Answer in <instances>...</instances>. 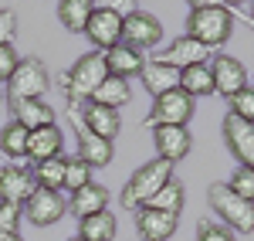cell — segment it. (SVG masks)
Masks as SVG:
<instances>
[{
	"label": "cell",
	"mask_w": 254,
	"mask_h": 241,
	"mask_svg": "<svg viewBox=\"0 0 254 241\" xmlns=\"http://www.w3.org/2000/svg\"><path fill=\"white\" fill-rule=\"evenodd\" d=\"M105 79H109L105 55H102V51H85V55L58 79V88H61V95H64V102L81 105V102H88L92 95H95L98 85H102Z\"/></svg>",
	"instance_id": "obj_1"
},
{
	"label": "cell",
	"mask_w": 254,
	"mask_h": 241,
	"mask_svg": "<svg viewBox=\"0 0 254 241\" xmlns=\"http://www.w3.org/2000/svg\"><path fill=\"white\" fill-rule=\"evenodd\" d=\"M207 204L217 214V221L227 224L234 235H254V204L234 194L227 183H210L207 187Z\"/></svg>",
	"instance_id": "obj_2"
},
{
	"label": "cell",
	"mask_w": 254,
	"mask_h": 241,
	"mask_svg": "<svg viewBox=\"0 0 254 241\" xmlns=\"http://www.w3.org/2000/svg\"><path fill=\"white\" fill-rule=\"evenodd\" d=\"M173 166H176V163L163 160V157H156V160H149V163H142L136 173L126 180L122 194H119L122 207H126V211H136V207H142V204L149 201V197L156 194L163 183L173 180Z\"/></svg>",
	"instance_id": "obj_3"
},
{
	"label": "cell",
	"mask_w": 254,
	"mask_h": 241,
	"mask_svg": "<svg viewBox=\"0 0 254 241\" xmlns=\"http://www.w3.org/2000/svg\"><path fill=\"white\" fill-rule=\"evenodd\" d=\"M187 34L196 38L200 44H207L210 51H217L220 44H227L234 34V14L217 3V7H203V10H190L187 17Z\"/></svg>",
	"instance_id": "obj_4"
},
{
	"label": "cell",
	"mask_w": 254,
	"mask_h": 241,
	"mask_svg": "<svg viewBox=\"0 0 254 241\" xmlns=\"http://www.w3.org/2000/svg\"><path fill=\"white\" fill-rule=\"evenodd\" d=\"M48 88H51V72H48V65H44L41 58L31 55V58H20L17 72L10 75V81H7L3 99H7V105L27 102V99H44Z\"/></svg>",
	"instance_id": "obj_5"
},
{
	"label": "cell",
	"mask_w": 254,
	"mask_h": 241,
	"mask_svg": "<svg viewBox=\"0 0 254 241\" xmlns=\"http://www.w3.org/2000/svg\"><path fill=\"white\" fill-rule=\"evenodd\" d=\"M196 112V99H190L183 88H173V92H163L153 99L149 105V116L142 119L146 129H153V126H190Z\"/></svg>",
	"instance_id": "obj_6"
},
{
	"label": "cell",
	"mask_w": 254,
	"mask_h": 241,
	"mask_svg": "<svg viewBox=\"0 0 254 241\" xmlns=\"http://www.w3.org/2000/svg\"><path fill=\"white\" fill-rule=\"evenodd\" d=\"M210 58H214V51H210L207 44H200V41L190 38V34H180V38H173L166 48L153 51L149 61H159V65H170L176 72H183V68H193V65H210Z\"/></svg>",
	"instance_id": "obj_7"
},
{
	"label": "cell",
	"mask_w": 254,
	"mask_h": 241,
	"mask_svg": "<svg viewBox=\"0 0 254 241\" xmlns=\"http://www.w3.org/2000/svg\"><path fill=\"white\" fill-rule=\"evenodd\" d=\"M163 41V20L149 10H136L122 20V44L136 48V51H156Z\"/></svg>",
	"instance_id": "obj_8"
},
{
	"label": "cell",
	"mask_w": 254,
	"mask_h": 241,
	"mask_svg": "<svg viewBox=\"0 0 254 241\" xmlns=\"http://www.w3.org/2000/svg\"><path fill=\"white\" fill-rule=\"evenodd\" d=\"M210 75H214V88L224 99H234L237 92H244V88L251 85V75H248L244 61H237L234 55H224V51H214V58H210Z\"/></svg>",
	"instance_id": "obj_9"
},
{
	"label": "cell",
	"mask_w": 254,
	"mask_h": 241,
	"mask_svg": "<svg viewBox=\"0 0 254 241\" xmlns=\"http://www.w3.org/2000/svg\"><path fill=\"white\" fill-rule=\"evenodd\" d=\"M220 133H224L227 153L237 160V166H254V122L227 112L220 122Z\"/></svg>",
	"instance_id": "obj_10"
},
{
	"label": "cell",
	"mask_w": 254,
	"mask_h": 241,
	"mask_svg": "<svg viewBox=\"0 0 254 241\" xmlns=\"http://www.w3.org/2000/svg\"><path fill=\"white\" fill-rule=\"evenodd\" d=\"M68 214V197H61V190H44L38 187L27 204H24V218L34 224V228H51Z\"/></svg>",
	"instance_id": "obj_11"
},
{
	"label": "cell",
	"mask_w": 254,
	"mask_h": 241,
	"mask_svg": "<svg viewBox=\"0 0 254 241\" xmlns=\"http://www.w3.org/2000/svg\"><path fill=\"white\" fill-rule=\"evenodd\" d=\"M68 116H71L75 140H78V153H75V157H81V160L88 163L92 170H95V166H109V163L116 160V146H112V140H102V136H95V133H88V129L78 122L75 105H71V102H68Z\"/></svg>",
	"instance_id": "obj_12"
},
{
	"label": "cell",
	"mask_w": 254,
	"mask_h": 241,
	"mask_svg": "<svg viewBox=\"0 0 254 241\" xmlns=\"http://www.w3.org/2000/svg\"><path fill=\"white\" fill-rule=\"evenodd\" d=\"M71 105H75V102H71ZM75 116H78V122L88 133H95L102 140L116 143V136L122 133V116H119V109L98 105V102H81V105H75Z\"/></svg>",
	"instance_id": "obj_13"
},
{
	"label": "cell",
	"mask_w": 254,
	"mask_h": 241,
	"mask_svg": "<svg viewBox=\"0 0 254 241\" xmlns=\"http://www.w3.org/2000/svg\"><path fill=\"white\" fill-rule=\"evenodd\" d=\"M34 190H38V180H34V170L31 166H20V163L0 166V201L24 207Z\"/></svg>",
	"instance_id": "obj_14"
},
{
	"label": "cell",
	"mask_w": 254,
	"mask_h": 241,
	"mask_svg": "<svg viewBox=\"0 0 254 241\" xmlns=\"http://www.w3.org/2000/svg\"><path fill=\"white\" fill-rule=\"evenodd\" d=\"M153 146H156V157L180 163L193 150V133L187 126H153Z\"/></svg>",
	"instance_id": "obj_15"
},
{
	"label": "cell",
	"mask_w": 254,
	"mask_h": 241,
	"mask_svg": "<svg viewBox=\"0 0 254 241\" xmlns=\"http://www.w3.org/2000/svg\"><path fill=\"white\" fill-rule=\"evenodd\" d=\"M122 20L126 17H119L105 7H95V14L85 24V38L95 44V51H109V48L122 44Z\"/></svg>",
	"instance_id": "obj_16"
},
{
	"label": "cell",
	"mask_w": 254,
	"mask_h": 241,
	"mask_svg": "<svg viewBox=\"0 0 254 241\" xmlns=\"http://www.w3.org/2000/svg\"><path fill=\"white\" fill-rule=\"evenodd\" d=\"M136 231L142 241H170L180 228V214L156 211V207H136Z\"/></svg>",
	"instance_id": "obj_17"
},
{
	"label": "cell",
	"mask_w": 254,
	"mask_h": 241,
	"mask_svg": "<svg viewBox=\"0 0 254 241\" xmlns=\"http://www.w3.org/2000/svg\"><path fill=\"white\" fill-rule=\"evenodd\" d=\"M61 150H64V133L58 129V122L41 126V129H31V136H27V160L31 163L61 157Z\"/></svg>",
	"instance_id": "obj_18"
},
{
	"label": "cell",
	"mask_w": 254,
	"mask_h": 241,
	"mask_svg": "<svg viewBox=\"0 0 254 241\" xmlns=\"http://www.w3.org/2000/svg\"><path fill=\"white\" fill-rule=\"evenodd\" d=\"M102 55H105V65H109V75H116V79L129 81L132 75H142V68H146V55L129 48V44H116Z\"/></svg>",
	"instance_id": "obj_19"
},
{
	"label": "cell",
	"mask_w": 254,
	"mask_h": 241,
	"mask_svg": "<svg viewBox=\"0 0 254 241\" xmlns=\"http://www.w3.org/2000/svg\"><path fill=\"white\" fill-rule=\"evenodd\" d=\"M68 211L75 214V218H92V214H98V211H109V190L102 187V183H88V187H81V190H75L71 197H68Z\"/></svg>",
	"instance_id": "obj_20"
},
{
	"label": "cell",
	"mask_w": 254,
	"mask_h": 241,
	"mask_svg": "<svg viewBox=\"0 0 254 241\" xmlns=\"http://www.w3.org/2000/svg\"><path fill=\"white\" fill-rule=\"evenodd\" d=\"M10 119L20 122V126L31 133V129H41V126H51V122H55V109H51L44 99L14 102V105H10Z\"/></svg>",
	"instance_id": "obj_21"
},
{
	"label": "cell",
	"mask_w": 254,
	"mask_h": 241,
	"mask_svg": "<svg viewBox=\"0 0 254 241\" xmlns=\"http://www.w3.org/2000/svg\"><path fill=\"white\" fill-rule=\"evenodd\" d=\"M142 88L156 99V95H163V92H173V88H180V72L176 68H170V65H159V61H146V68H142Z\"/></svg>",
	"instance_id": "obj_22"
},
{
	"label": "cell",
	"mask_w": 254,
	"mask_h": 241,
	"mask_svg": "<svg viewBox=\"0 0 254 241\" xmlns=\"http://www.w3.org/2000/svg\"><path fill=\"white\" fill-rule=\"evenodd\" d=\"M95 0H58V20L64 24V31L85 34V24L95 14Z\"/></svg>",
	"instance_id": "obj_23"
},
{
	"label": "cell",
	"mask_w": 254,
	"mask_h": 241,
	"mask_svg": "<svg viewBox=\"0 0 254 241\" xmlns=\"http://www.w3.org/2000/svg\"><path fill=\"white\" fill-rule=\"evenodd\" d=\"M116 231H119V221L112 211H98L92 218L78 221V238H85V241H112Z\"/></svg>",
	"instance_id": "obj_24"
},
{
	"label": "cell",
	"mask_w": 254,
	"mask_h": 241,
	"mask_svg": "<svg viewBox=\"0 0 254 241\" xmlns=\"http://www.w3.org/2000/svg\"><path fill=\"white\" fill-rule=\"evenodd\" d=\"M180 88L190 95V99H203V95H214V75H210V65H193V68H183L180 72Z\"/></svg>",
	"instance_id": "obj_25"
},
{
	"label": "cell",
	"mask_w": 254,
	"mask_h": 241,
	"mask_svg": "<svg viewBox=\"0 0 254 241\" xmlns=\"http://www.w3.org/2000/svg\"><path fill=\"white\" fill-rule=\"evenodd\" d=\"M132 99V88H129V81L126 79H116V75H109V79L98 85V92L92 95L88 102H98V105H109V109H122L126 102Z\"/></svg>",
	"instance_id": "obj_26"
},
{
	"label": "cell",
	"mask_w": 254,
	"mask_h": 241,
	"mask_svg": "<svg viewBox=\"0 0 254 241\" xmlns=\"http://www.w3.org/2000/svg\"><path fill=\"white\" fill-rule=\"evenodd\" d=\"M183 201H187V190H183V183L176 180H170V183H163L156 194L149 197V201L142 204V207H156V211H170V214H180L183 211Z\"/></svg>",
	"instance_id": "obj_27"
},
{
	"label": "cell",
	"mask_w": 254,
	"mask_h": 241,
	"mask_svg": "<svg viewBox=\"0 0 254 241\" xmlns=\"http://www.w3.org/2000/svg\"><path fill=\"white\" fill-rule=\"evenodd\" d=\"M27 129L20 126V122H7L3 129H0V150H3V157H10V160L17 163V160H24L27 157Z\"/></svg>",
	"instance_id": "obj_28"
},
{
	"label": "cell",
	"mask_w": 254,
	"mask_h": 241,
	"mask_svg": "<svg viewBox=\"0 0 254 241\" xmlns=\"http://www.w3.org/2000/svg\"><path fill=\"white\" fill-rule=\"evenodd\" d=\"M34 180L44 190H61L64 187V153L61 157H51V160L34 163Z\"/></svg>",
	"instance_id": "obj_29"
},
{
	"label": "cell",
	"mask_w": 254,
	"mask_h": 241,
	"mask_svg": "<svg viewBox=\"0 0 254 241\" xmlns=\"http://www.w3.org/2000/svg\"><path fill=\"white\" fill-rule=\"evenodd\" d=\"M88 183H92V166L81 160V157H64V187L61 190L75 194V190L88 187Z\"/></svg>",
	"instance_id": "obj_30"
},
{
	"label": "cell",
	"mask_w": 254,
	"mask_h": 241,
	"mask_svg": "<svg viewBox=\"0 0 254 241\" xmlns=\"http://www.w3.org/2000/svg\"><path fill=\"white\" fill-rule=\"evenodd\" d=\"M196 241H237L234 231L227 224H220L217 218H200L196 221Z\"/></svg>",
	"instance_id": "obj_31"
},
{
	"label": "cell",
	"mask_w": 254,
	"mask_h": 241,
	"mask_svg": "<svg viewBox=\"0 0 254 241\" xmlns=\"http://www.w3.org/2000/svg\"><path fill=\"white\" fill-rule=\"evenodd\" d=\"M227 187L234 194H241L244 201L254 204V166H237L234 173H231V180H227Z\"/></svg>",
	"instance_id": "obj_32"
},
{
	"label": "cell",
	"mask_w": 254,
	"mask_h": 241,
	"mask_svg": "<svg viewBox=\"0 0 254 241\" xmlns=\"http://www.w3.org/2000/svg\"><path fill=\"white\" fill-rule=\"evenodd\" d=\"M20 221H24V207L0 201V235H17Z\"/></svg>",
	"instance_id": "obj_33"
},
{
	"label": "cell",
	"mask_w": 254,
	"mask_h": 241,
	"mask_svg": "<svg viewBox=\"0 0 254 241\" xmlns=\"http://www.w3.org/2000/svg\"><path fill=\"white\" fill-rule=\"evenodd\" d=\"M227 105H231V112H234V116L254 122V85H248L244 92H237L234 99H227Z\"/></svg>",
	"instance_id": "obj_34"
},
{
	"label": "cell",
	"mask_w": 254,
	"mask_h": 241,
	"mask_svg": "<svg viewBox=\"0 0 254 241\" xmlns=\"http://www.w3.org/2000/svg\"><path fill=\"white\" fill-rule=\"evenodd\" d=\"M20 55L14 44H0V81H10V75L17 72Z\"/></svg>",
	"instance_id": "obj_35"
},
{
	"label": "cell",
	"mask_w": 254,
	"mask_h": 241,
	"mask_svg": "<svg viewBox=\"0 0 254 241\" xmlns=\"http://www.w3.org/2000/svg\"><path fill=\"white\" fill-rule=\"evenodd\" d=\"M17 38V14L10 7H0V44H14Z\"/></svg>",
	"instance_id": "obj_36"
},
{
	"label": "cell",
	"mask_w": 254,
	"mask_h": 241,
	"mask_svg": "<svg viewBox=\"0 0 254 241\" xmlns=\"http://www.w3.org/2000/svg\"><path fill=\"white\" fill-rule=\"evenodd\" d=\"M98 7H105V10H112L119 17H129V14H136L139 10V0H95Z\"/></svg>",
	"instance_id": "obj_37"
},
{
	"label": "cell",
	"mask_w": 254,
	"mask_h": 241,
	"mask_svg": "<svg viewBox=\"0 0 254 241\" xmlns=\"http://www.w3.org/2000/svg\"><path fill=\"white\" fill-rule=\"evenodd\" d=\"M220 0H187V7L190 10H203V7H217Z\"/></svg>",
	"instance_id": "obj_38"
},
{
	"label": "cell",
	"mask_w": 254,
	"mask_h": 241,
	"mask_svg": "<svg viewBox=\"0 0 254 241\" xmlns=\"http://www.w3.org/2000/svg\"><path fill=\"white\" fill-rule=\"evenodd\" d=\"M220 3H224V7L234 14V10H244V3H248V0H220Z\"/></svg>",
	"instance_id": "obj_39"
},
{
	"label": "cell",
	"mask_w": 254,
	"mask_h": 241,
	"mask_svg": "<svg viewBox=\"0 0 254 241\" xmlns=\"http://www.w3.org/2000/svg\"><path fill=\"white\" fill-rule=\"evenodd\" d=\"M0 241H24L20 235H0Z\"/></svg>",
	"instance_id": "obj_40"
},
{
	"label": "cell",
	"mask_w": 254,
	"mask_h": 241,
	"mask_svg": "<svg viewBox=\"0 0 254 241\" xmlns=\"http://www.w3.org/2000/svg\"><path fill=\"white\" fill-rule=\"evenodd\" d=\"M68 241H85V238H78V235H75V238H68Z\"/></svg>",
	"instance_id": "obj_41"
},
{
	"label": "cell",
	"mask_w": 254,
	"mask_h": 241,
	"mask_svg": "<svg viewBox=\"0 0 254 241\" xmlns=\"http://www.w3.org/2000/svg\"><path fill=\"white\" fill-rule=\"evenodd\" d=\"M251 20H254V0H251Z\"/></svg>",
	"instance_id": "obj_42"
},
{
	"label": "cell",
	"mask_w": 254,
	"mask_h": 241,
	"mask_svg": "<svg viewBox=\"0 0 254 241\" xmlns=\"http://www.w3.org/2000/svg\"><path fill=\"white\" fill-rule=\"evenodd\" d=\"M0 99H3V95H0Z\"/></svg>",
	"instance_id": "obj_43"
}]
</instances>
